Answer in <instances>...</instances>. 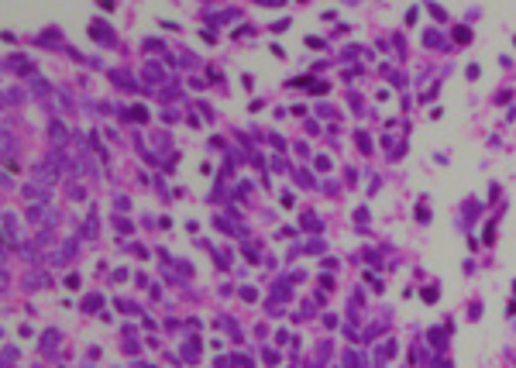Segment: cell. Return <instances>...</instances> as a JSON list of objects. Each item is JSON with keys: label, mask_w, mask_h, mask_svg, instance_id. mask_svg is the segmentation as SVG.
<instances>
[{"label": "cell", "mask_w": 516, "mask_h": 368, "mask_svg": "<svg viewBox=\"0 0 516 368\" xmlns=\"http://www.w3.org/2000/svg\"><path fill=\"white\" fill-rule=\"evenodd\" d=\"M52 213H55V210H48V207H31V210H28V220L38 224V227H48V224L55 220Z\"/></svg>", "instance_id": "obj_1"}, {"label": "cell", "mask_w": 516, "mask_h": 368, "mask_svg": "<svg viewBox=\"0 0 516 368\" xmlns=\"http://www.w3.org/2000/svg\"><path fill=\"white\" fill-rule=\"evenodd\" d=\"M4 241L18 244V220H14V213H4Z\"/></svg>", "instance_id": "obj_2"}, {"label": "cell", "mask_w": 516, "mask_h": 368, "mask_svg": "<svg viewBox=\"0 0 516 368\" xmlns=\"http://www.w3.org/2000/svg\"><path fill=\"white\" fill-rule=\"evenodd\" d=\"M4 69H14V73H31V62L18 52V55H11L7 62H4Z\"/></svg>", "instance_id": "obj_3"}, {"label": "cell", "mask_w": 516, "mask_h": 368, "mask_svg": "<svg viewBox=\"0 0 516 368\" xmlns=\"http://www.w3.org/2000/svg\"><path fill=\"white\" fill-rule=\"evenodd\" d=\"M148 141H152L155 148H162V152H165V148H172V138H169V131H152V135H148Z\"/></svg>", "instance_id": "obj_4"}, {"label": "cell", "mask_w": 516, "mask_h": 368, "mask_svg": "<svg viewBox=\"0 0 516 368\" xmlns=\"http://www.w3.org/2000/svg\"><path fill=\"white\" fill-rule=\"evenodd\" d=\"M55 341H59V330H45L41 334V354H52L55 351Z\"/></svg>", "instance_id": "obj_5"}, {"label": "cell", "mask_w": 516, "mask_h": 368, "mask_svg": "<svg viewBox=\"0 0 516 368\" xmlns=\"http://www.w3.org/2000/svg\"><path fill=\"white\" fill-rule=\"evenodd\" d=\"M90 35H93L97 41H114V38H110V28H107L103 21H97V24H90Z\"/></svg>", "instance_id": "obj_6"}, {"label": "cell", "mask_w": 516, "mask_h": 368, "mask_svg": "<svg viewBox=\"0 0 516 368\" xmlns=\"http://www.w3.org/2000/svg\"><path fill=\"white\" fill-rule=\"evenodd\" d=\"M145 73H148V79H152V83H162V79H165V76H162V66H155V62H152Z\"/></svg>", "instance_id": "obj_7"}]
</instances>
